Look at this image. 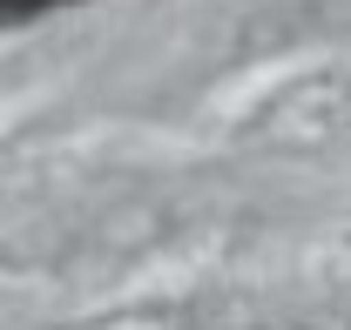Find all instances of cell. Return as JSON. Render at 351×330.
I'll use <instances>...</instances> for the list:
<instances>
[{"label": "cell", "mask_w": 351, "mask_h": 330, "mask_svg": "<svg viewBox=\"0 0 351 330\" xmlns=\"http://www.w3.org/2000/svg\"><path fill=\"white\" fill-rule=\"evenodd\" d=\"M68 7H88V0H0V34L27 27V21H47V14H68Z\"/></svg>", "instance_id": "1"}]
</instances>
